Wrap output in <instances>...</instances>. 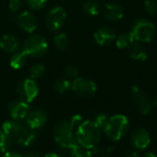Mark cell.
I'll return each instance as SVG.
<instances>
[{
  "mask_svg": "<svg viewBox=\"0 0 157 157\" xmlns=\"http://www.w3.org/2000/svg\"><path fill=\"white\" fill-rule=\"evenodd\" d=\"M103 129L93 120H85L78 127L75 136L78 142L87 149L96 147L101 140Z\"/></svg>",
  "mask_w": 157,
  "mask_h": 157,
  "instance_id": "6da1fadb",
  "label": "cell"
},
{
  "mask_svg": "<svg viewBox=\"0 0 157 157\" xmlns=\"http://www.w3.org/2000/svg\"><path fill=\"white\" fill-rule=\"evenodd\" d=\"M55 140L64 149L71 150L78 142L74 134V128L67 120H61L56 124L53 130Z\"/></svg>",
  "mask_w": 157,
  "mask_h": 157,
  "instance_id": "7a4b0ae2",
  "label": "cell"
},
{
  "mask_svg": "<svg viewBox=\"0 0 157 157\" xmlns=\"http://www.w3.org/2000/svg\"><path fill=\"white\" fill-rule=\"evenodd\" d=\"M129 122L124 115H115L108 118L103 128L105 134L112 140H120L128 131Z\"/></svg>",
  "mask_w": 157,
  "mask_h": 157,
  "instance_id": "3957f363",
  "label": "cell"
},
{
  "mask_svg": "<svg viewBox=\"0 0 157 157\" xmlns=\"http://www.w3.org/2000/svg\"><path fill=\"white\" fill-rule=\"evenodd\" d=\"M129 33L135 42L146 44L153 40L156 34V27L147 19H138L133 22Z\"/></svg>",
  "mask_w": 157,
  "mask_h": 157,
  "instance_id": "277c9868",
  "label": "cell"
},
{
  "mask_svg": "<svg viewBox=\"0 0 157 157\" xmlns=\"http://www.w3.org/2000/svg\"><path fill=\"white\" fill-rule=\"evenodd\" d=\"M48 48V43L41 35H32L26 39L23 44V52L28 56L38 57L43 56Z\"/></svg>",
  "mask_w": 157,
  "mask_h": 157,
  "instance_id": "5b68a950",
  "label": "cell"
},
{
  "mask_svg": "<svg viewBox=\"0 0 157 157\" xmlns=\"http://www.w3.org/2000/svg\"><path fill=\"white\" fill-rule=\"evenodd\" d=\"M17 94L19 99L30 104L37 97L39 94V87L33 78H24L18 84Z\"/></svg>",
  "mask_w": 157,
  "mask_h": 157,
  "instance_id": "8992f818",
  "label": "cell"
},
{
  "mask_svg": "<svg viewBox=\"0 0 157 157\" xmlns=\"http://www.w3.org/2000/svg\"><path fill=\"white\" fill-rule=\"evenodd\" d=\"M130 94L133 104L139 111V113L141 115H147L151 111L152 105L145 92L138 85H133L131 87Z\"/></svg>",
  "mask_w": 157,
  "mask_h": 157,
  "instance_id": "52a82bcc",
  "label": "cell"
},
{
  "mask_svg": "<svg viewBox=\"0 0 157 157\" xmlns=\"http://www.w3.org/2000/svg\"><path fill=\"white\" fill-rule=\"evenodd\" d=\"M72 90L82 98L92 97L97 91V86L94 82L85 78H76L71 83Z\"/></svg>",
  "mask_w": 157,
  "mask_h": 157,
  "instance_id": "ba28073f",
  "label": "cell"
},
{
  "mask_svg": "<svg viewBox=\"0 0 157 157\" xmlns=\"http://www.w3.org/2000/svg\"><path fill=\"white\" fill-rule=\"evenodd\" d=\"M67 20V12L62 7H55L45 17V23L49 30L57 31L65 23Z\"/></svg>",
  "mask_w": 157,
  "mask_h": 157,
  "instance_id": "9c48e42d",
  "label": "cell"
},
{
  "mask_svg": "<svg viewBox=\"0 0 157 157\" xmlns=\"http://www.w3.org/2000/svg\"><path fill=\"white\" fill-rule=\"evenodd\" d=\"M25 118H26V124L34 129L43 128L47 122L46 113L43 109H40V108L29 111Z\"/></svg>",
  "mask_w": 157,
  "mask_h": 157,
  "instance_id": "30bf717a",
  "label": "cell"
},
{
  "mask_svg": "<svg viewBox=\"0 0 157 157\" xmlns=\"http://www.w3.org/2000/svg\"><path fill=\"white\" fill-rule=\"evenodd\" d=\"M130 141L132 146L137 150H144L151 142V136L147 129L139 128L135 129L131 135Z\"/></svg>",
  "mask_w": 157,
  "mask_h": 157,
  "instance_id": "8fae6325",
  "label": "cell"
},
{
  "mask_svg": "<svg viewBox=\"0 0 157 157\" xmlns=\"http://www.w3.org/2000/svg\"><path fill=\"white\" fill-rule=\"evenodd\" d=\"M29 111H30L29 104L25 103L21 99L12 101L9 105V113L12 119H16V120L24 119L27 117Z\"/></svg>",
  "mask_w": 157,
  "mask_h": 157,
  "instance_id": "7c38bea8",
  "label": "cell"
},
{
  "mask_svg": "<svg viewBox=\"0 0 157 157\" xmlns=\"http://www.w3.org/2000/svg\"><path fill=\"white\" fill-rule=\"evenodd\" d=\"M17 22L21 29L29 33H33L37 28V20L35 16L29 11L21 12L17 18Z\"/></svg>",
  "mask_w": 157,
  "mask_h": 157,
  "instance_id": "4fadbf2b",
  "label": "cell"
},
{
  "mask_svg": "<svg viewBox=\"0 0 157 157\" xmlns=\"http://www.w3.org/2000/svg\"><path fill=\"white\" fill-rule=\"evenodd\" d=\"M36 138H37L36 129L31 128L25 122L23 128H21V130L20 131V133L16 138V142L21 146H29L35 141Z\"/></svg>",
  "mask_w": 157,
  "mask_h": 157,
  "instance_id": "5bb4252c",
  "label": "cell"
},
{
  "mask_svg": "<svg viewBox=\"0 0 157 157\" xmlns=\"http://www.w3.org/2000/svg\"><path fill=\"white\" fill-rule=\"evenodd\" d=\"M104 16L108 21H118L124 17V10L117 3H106L104 7Z\"/></svg>",
  "mask_w": 157,
  "mask_h": 157,
  "instance_id": "9a60e30c",
  "label": "cell"
},
{
  "mask_svg": "<svg viewBox=\"0 0 157 157\" xmlns=\"http://www.w3.org/2000/svg\"><path fill=\"white\" fill-rule=\"evenodd\" d=\"M116 37L117 36L114 31L108 27H102L94 33V40L101 46L111 43L116 39Z\"/></svg>",
  "mask_w": 157,
  "mask_h": 157,
  "instance_id": "2e32d148",
  "label": "cell"
},
{
  "mask_svg": "<svg viewBox=\"0 0 157 157\" xmlns=\"http://www.w3.org/2000/svg\"><path fill=\"white\" fill-rule=\"evenodd\" d=\"M0 48L7 53H15L19 51L20 42L18 38L11 34H6L0 39Z\"/></svg>",
  "mask_w": 157,
  "mask_h": 157,
  "instance_id": "e0dca14e",
  "label": "cell"
},
{
  "mask_svg": "<svg viewBox=\"0 0 157 157\" xmlns=\"http://www.w3.org/2000/svg\"><path fill=\"white\" fill-rule=\"evenodd\" d=\"M24 122H22L21 120H16V119H11V120H8L6 122L3 123L2 125V132L13 137L16 140V138L18 136V134L20 133V131L21 130V128L24 126Z\"/></svg>",
  "mask_w": 157,
  "mask_h": 157,
  "instance_id": "ac0fdd59",
  "label": "cell"
},
{
  "mask_svg": "<svg viewBox=\"0 0 157 157\" xmlns=\"http://www.w3.org/2000/svg\"><path fill=\"white\" fill-rule=\"evenodd\" d=\"M129 49V56L132 59L138 61H146L148 59V52L147 49L143 46L141 43L134 42Z\"/></svg>",
  "mask_w": 157,
  "mask_h": 157,
  "instance_id": "d6986e66",
  "label": "cell"
},
{
  "mask_svg": "<svg viewBox=\"0 0 157 157\" xmlns=\"http://www.w3.org/2000/svg\"><path fill=\"white\" fill-rule=\"evenodd\" d=\"M27 58H28V56L23 51H17L13 53L10 58V67L14 69H20L25 66L27 62Z\"/></svg>",
  "mask_w": 157,
  "mask_h": 157,
  "instance_id": "ffe728a7",
  "label": "cell"
},
{
  "mask_svg": "<svg viewBox=\"0 0 157 157\" xmlns=\"http://www.w3.org/2000/svg\"><path fill=\"white\" fill-rule=\"evenodd\" d=\"M134 42L135 41L129 33H121L116 37V45L119 49H128Z\"/></svg>",
  "mask_w": 157,
  "mask_h": 157,
  "instance_id": "44dd1931",
  "label": "cell"
},
{
  "mask_svg": "<svg viewBox=\"0 0 157 157\" xmlns=\"http://www.w3.org/2000/svg\"><path fill=\"white\" fill-rule=\"evenodd\" d=\"M16 142L15 139L4 132L0 134V151L6 152L9 151Z\"/></svg>",
  "mask_w": 157,
  "mask_h": 157,
  "instance_id": "7402d4cb",
  "label": "cell"
},
{
  "mask_svg": "<svg viewBox=\"0 0 157 157\" xmlns=\"http://www.w3.org/2000/svg\"><path fill=\"white\" fill-rule=\"evenodd\" d=\"M71 157H94L93 152L90 151V149H87L78 143L76 146H74L70 150Z\"/></svg>",
  "mask_w": 157,
  "mask_h": 157,
  "instance_id": "603a6c76",
  "label": "cell"
},
{
  "mask_svg": "<svg viewBox=\"0 0 157 157\" xmlns=\"http://www.w3.org/2000/svg\"><path fill=\"white\" fill-rule=\"evenodd\" d=\"M82 9L86 14L90 16H96L100 11V5L95 0H88L82 5Z\"/></svg>",
  "mask_w": 157,
  "mask_h": 157,
  "instance_id": "cb8c5ba5",
  "label": "cell"
},
{
  "mask_svg": "<svg viewBox=\"0 0 157 157\" xmlns=\"http://www.w3.org/2000/svg\"><path fill=\"white\" fill-rule=\"evenodd\" d=\"M70 88H71V82L69 81L66 80V78H60V80H57L54 84L55 91L59 94H63L67 93Z\"/></svg>",
  "mask_w": 157,
  "mask_h": 157,
  "instance_id": "d4e9b609",
  "label": "cell"
},
{
  "mask_svg": "<svg viewBox=\"0 0 157 157\" xmlns=\"http://www.w3.org/2000/svg\"><path fill=\"white\" fill-rule=\"evenodd\" d=\"M54 44L56 47L59 50H65L68 45V38L67 35L64 33H60L56 34L54 38Z\"/></svg>",
  "mask_w": 157,
  "mask_h": 157,
  "instance_id": "484cf974",
  "label": "cell"
},
{
  "mask_svg": "<svg viewBox=\"0 0 157 157\" xmlns=\"http://www.w3.org/2000/svg\"><path fill=\"white\" fill-rule=\"evenodd\" d=\"M45 71L44 66L42 64H34L31 69H30V74H31V78L33 80H37L44 76Z\"/></svg>",
  "mask_w": 157,
  "mask_h": 157,
  "instance_id": "4316f807",
  "label": "cell"
},
{
  "mask_svg": "<svg viewBox=\"0 0 157 157\" xmlns=\"http://www.w3.org/2000/svg\"><path fill=\"white\" fill-rule=\"evenodd\" d=\"M144 10L150 15L157 14V0H145Z\"/></svg>",
  "mask_w": 157,
  "mask_h": 157,
  "instance_id": "83f0119b",
  "label": "cell"
},
{
  "mask_svg": "<svg viewBox=\"0 0 157 157\" xmlns=\"http://www.w3.org/2000/svg\"><path fill=\"white\" fill-rule=\"evenodd\" d=\"M108 116L105 115V114H98L94 117V118L93 119V121L97 125L99 126L102 129L104 128V127L105 126L107 120H108Z\"/></svg>",
  "mask_w": 157,
  "mask_h": 157,
  "instance_id": "f1b7e54d",
  "label": "cell"
},
{
  "mask_svg": "<svg viewBox=\"0 0 157 157\" xmlns=\"http://www.w3.org/2000/svg\"><path fill=\"white\" fill-rule=\"evenodd\" d=\"M47 0H27V3L33 10H41L46 4Z\"/></svg>",
  "mask_w": 157,
  "mask_h": 157,
  "instance_id": "f546056e",
  "label": "cell"
},
{
  "mask_svg": "<svg viewBox=\"0 0 157 157\" xmlns=\"http://www.w3.org/2000/svg\"><path fill=\"white\" fill-rule=\"evenodd\" d=\"M22 6H23L22 0H10V9L14 13L20 11Z\"/></svg>",
  "mask_w": 157,
  "mask_h": 157,
  "instance_id": "4dcf8cb0",
  "label": "cell"
},
{
  "mask_svg": "<svg viewBox=\"0 0 157 157\" xmlns=\"http://www.w3.org/2000/svg\"><path fill=\"white\" fill-rule=\"evenodd\" d=\"M65 73L67 74V76H68L69 78H77L78 74V67L73 66V65H67L65 68Z\"/></svg>",
  "mask_w": 157,
  "mask_h": 157,
  "instance_id": "1f68e13d",
  "label": "cell"
},
{
  "mask_svg": "<svg viewBox=\"0 0 157 157\" xmlns=\"http://www.w3.org/2000/svg\"><path fill=\"white\" fill-rule=\"evenodd\" d=\"M95 149V148H94ZM114 151V147H105L104 149H95L96 153L98 152L102 157H109Z\"/></svg>",
  "mask_w": 157,
  "mask_h": 157,
  "instance_id": "d6a6232c",
  "label": "cell"
},
{
  "mask_svg": "<svg viewBox=\"0 0 157 157\" xmlns=\"http://www.w3.org/2000/svg\"><path fill=\"white\" fill-rule=\"evenodd\" d=\"M69 122L71 123L72 127L74 128V129H77L78 127L81 125V123L82 122V117L81 115H74L71 119L69 120Z\"/></svg>",
  "mask_w": 157,
  "mask_h": 157,
  "instance_id": "836d02e7",
  "label": "cell"
},
{
  "mask_svg": "<svg viewBox=\"0 0 157 157\" xmlns=\"http://www.w3.org/2000/svg\"><path fill=\"white\" fill-rule=\"evenodd\" d=\"M2 157H22V155H21V154L18 153V152L9 151L4 152V154H3Z\"/></svg>",
  "mask_w": 157,
  "mask_h": 157,
  "instance_id": "e575fe53",
  "label": "cell"
},
{
  "mask_svg": "<svg viewBox=\"0 0 157 157\" xmlns=\"http://www.w3.org/2000/svg\"><path fill=\"white\" fill-rule=\"evenodd\" d=\"M22 157H41V156L39 153H37L35 151H28Z\"/></svg>",
  "mask_w": 157,
  "mask_h": 157,
  "instance_id": "d590c367",
  "label": "cell"
},
{
  "mask_svg": "<svg viewBox=\"0 0 157 157\" xmlns=\"http://www.w3.org/2000/svg\"><path fill=\"white\" fill-rule=\"evenodd\" d=\"M123 157H140V156L137 151H129V152H127Z\"/></svg>",
  "mask_w": 157,
  "mask_h": 157,
  "instance_id": "8d00e7d4",
  "label": "cell"
},
{
  "mask_svg": "<svg viewBox=\"0 0 157 157\" xmlns=\"http://www.w3.org/2000/svg\"><path fill=\"white\" fill-rule=\"evenodd\" d=\"M142 157H157V155L152 151H147L142 155Z\"/></svg>",
  "mask_w": 157,
  "mask_h": 157,
  "instance_id": "74e56055",
  "label": "cell"
},
{
  "mask_svg": "<svg viewBox=\"0 0 157 157\" xmlns=\"http://www.w3.org/2000/svg\"><path fill=\"white\" fill-rule=\"evenodd\" d=\"M44 157H63L61 154H58V153H56V152H49L47 154H45Z\"/></svg>",
  "mask_w": 157,
  "mask_h": 157,
  "instance_id": "f35d334b",
  "label": "cell"
},
{
  "mask_svg": "<svg viewBox=\"0 0 157 157\" xmlns=\"http://www.w3.org/2000/svg\"><path fill=\"white\" fill-rule=\"evenodd\" d=\"M151 105H152V106L157 107V95L153 98V100H152V102H151Z\"/></svg>",
  "mask_w": 157,
  "mask_h": 157,
  "instance_id": "ab89813d",
  "label": "cell"
},
{
  "mask_svg": "<svg viewBox=\"0 0 157 157\" xmlns=\"http://www.w3.org/2000/svg\"><path fill=\"white\" fill-rule=\"evenodd\" d=\"M1 133H2V129H1V128H0V134H1Z\"/></svg>",
  "mask_w": 157,
  "mask_h": 157,
  "instance_id": "60d3db41",
  "label": "cell"
},
{
  "mask_svg": "<svg viewBox=\"0 0 157 157\" xmlns=\"http://www.w3.org/2000/svg\"><path fill=\"white\" fill-rule=\"evenodd\" d=\"M156 135H157V132H156Z\"/></svg>",
  "mask_w": 157,
  "mask_h": 157,
  "instance_id": "b9f144b4",
  "label": "cell"
}]
</instances>
